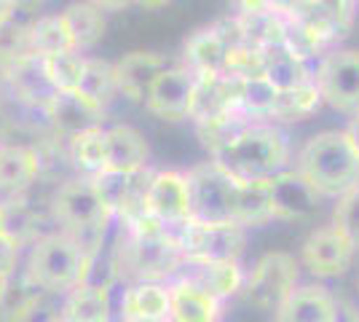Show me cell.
<instances>
[{
    "instance_id": "1",
    "label": "cell",
    "mask_w": 359,
    "mask_h": 322,
    "mask_svg": "<svg viewBox=\"0 0 359 322\" xmlns=\"http://www.w3.org/2000/svg\"><path fill=\"white\" fill-rule=\"evenodd\" d=\"M295 172L322 199H338L359 183V140L351 129L316 132L300 145Z\"/></svg>"
},
{
    "instance_id": "2",
    "label": "cell",
    "mask_w": 359,
    "mask_h": 322,
    "mask_svg": "<svg viewBox=\"0 0 359 322\" xmlns=\"http://www.w3.org/2000/svg\"><path fill=\"white\" fill-rule=\"evenodd\" d=\"M212 159L239 180H263L285 172L290 164V140L269 121H252L236 137L210 151Z\"/></svg>"
},
{
    "instance_id": "3",
    "label": "cell",
    "mask_w": 359,
    "mask_h": 322,
    "mask_svg": "<svg viewBox=\"0 0 359 322\" xmlns=\"http://www.w3.org/2000/svg\"><path fill=\"white\" fill-rule=\"evenodd\" d=\"M94 258L78 245L73 234L51 231L30 245L25 276L43 293H67L86 282Z\"/></svg>"
},
{
    "instance_id": "4",
    "label": "cell",
    "mask_w": 359,
    "mask_h": 322,
    "mask_svg": "<svg viewBox=\"0 0 359 322\" xmlns=\"http://www.w3.org/2000/svg\"><path fill=\"white\" fill-rule=\"evenodd\" d=\"M182 266L175 229H166L158 220L140 213L132 220L129 239L121 247V261L116 269H129L135 282H161L166 276H175Z\"/></svg>"
},
{
    "instance_id": "5",
    "label": "cell",
    "mask_w": 359,
    "mask_h": 322,
    "mask_svg": "<svg viewBox=\"0 0 359 322\" xmlns=\"http://www.w3.org/2000/svg\"><path fill=\"white\" fill-rule=\"evenodd\" d=\"M191 191V220L198 223H236V185L233 177L215 159L201 161L185 172Z\"/></svg>"
},
{
    "instance_id": "6",
    "label": "cell",
    "mask_w": 359,
    "mask_h": 322,
    "mask_svg": "<svg viewBox=\"0 0 359 322\" xmlns=\"http://www.w3.org/2000/svg\"><path fill=\"white\" fill-rule=\"evenodd\" d=\"M51 213L57 217V223H62L65 231L73 236L94 229H105L116 217L107 210V204L102 201L91 177L65 180L51 199Z\"/></svg>"
},
{
    "instance_id": "7",
    "label": "cell",
    "mask_w": 359,
    "mask_h": 322,
    "mask_svg": "<svg viewBox=\"0 0 359 322\" xmlns=\"http://www.w3.org/2000/svg\"><path fill=\"white\" fill-rule=\"evenodd\" d=\"M182 261H239L247 247V229L239 223L188 220L175 229Z\"/></svg>"
},
{
    "instance_id": "8",
    "label": "cell",
    "mask_w": 359,
    "mask_h": 322,
    "mask_svg": "<svg viewBox=\"0 0 359 322\" xmlns=\"http://www.w3.org/2000/svg\"><path fill=\"white\" fill-rule=\"evenodd\" d=\"M298 285V261L290 253H266L247 274L244 293L250 304L266 311H279L287 295Z\"/></svg>"
},
{
    "instance_id": "9",
    "label": "cell",
    "mask_w": 359,
    "mask_h": 322,
    "mask_svg": "<svg viewBox=\"0 0 359 322\" xmlns=\"http://www.w3.org/2000/svg\"><path fill=\"white\" fill-rule=\"evenodd\" d=\"M314 81L330 107L354 113L359 107V48L325 51L314 70Z\"/></svg>"
},
{
    "instance_id": "10",
    "label": "cell",
    "mask_w": 359,
    "mask_h": 322,
    "mask_svg": "<svg viewBox=\"0 0 359 322\" xmlns=\"http://www.w3.org/2000/svg\"><path fill=\"white\" fill-rule=\"evenodd\" d=\"M140 213L158 220L166 229H180L182 223H188L191 220L188 177L182 172H175V169L156 172L142 191Z\"/></svg>"
},
{
    "instance_id": "11",
    "label": "cell",
    "mask_w": 359,
    "mask_h": 322,
    "mask_svg": "<svg viewBox=\"0 0 359 322\" xmlns=\"http://www.w3.org/2000/svg\"><path fill=\"white\" fill-rule=\"evenodd\" d=\"M196 81H198V76L194 70H188L182 62L169 65L150 83L142 105L150 116H156L161 121H185V119H191Z\"/></svg>"
},
{
    "instance_id": "12",
    "label": "cell",
    "mask_w": 359,
    "mask_h": 322,
    "mask_svg": "<svg viewBox=\"0 0 359 322\" xmlns=\"http://www.w3.org/2000/svg\"><path fill=\"white\" fill-rule=\"evenodd\" d=\"M357 255V247L338 226H322L309 234V239L300 247L303 266L319 279H335L344 276Z\"/></svg>"
},
{
    "instance_id": "13",
    "label": "cell",
    "mask_w": 359,
    "mask_h": 322,
    "mask_svg": "<svg viewBox=\"0 0 359 322\" xmlns=\"http://www.w3.org/2000/svg\"><path fill=\"white\" fill-rule=\"evenodd\" d=\"M3 81L19 105L35 107L41 113H46V105L57 94L51 78L46 73L43 57H35V54H27V57L16 60L14 65L3 67Z\"/></svg>"
},
{
    "instance_id": "14",
    "label": "cell",
    "mask_w": 359,
    "mask_h": 322,
    "mask_svg": "<svg viewBox=\"0 0 359 322\" xmlns=\"http://www.w3.org/2000/svg\"><path fill=\"white\" fill-rule=\"evenodd\" d=\"M322 196L300 177L298 172L285 169L271 177V215L273 220H303L319 210Z\"/></svg>"
},
{
    "instance_id": "15",
    "label": "cell",
    "mask_w": 359,
    "mask_h": 322,
    "mask_svg": "<svg viewBox=\"0 0 359 322\" xmlns=\"http://www.w3.org/2000/svg\"><path fill=\"white\" fill-rule=\"evenodd\" d=\"M150 145L145 135L129 123H113L105 135V169L102 172H123L140 175L148 167Z\"/></svg>"
},
{
    "instance_id": "16",
    "label": "cell",
    "mask_w": 359,
    "mask_h": 322,
    "mask_svg": "<svg viewBox=\"0 0 359 322\" xmlns=\"http://www.w3.org/2000/svg\"><path fill=\"white\" fill-rule=\"evenodd\" d=\"M175 276L194 282L201 290L217 295L220 301L239 295L247 282L239 261H182Z\"/></svg>"
},
{
    "instance_id": "17",
    "label": "cell",
    "mask_w": 359,
    "mask_h": 322,
    "mask_svg": "<svg viewBox=\"0 0 359 322\" xmlns=\"http://www.w3.org/2000/svg\"><path fill=\"white\" fill-rule=\"evenodd\" d=\"M169 67V60L158 51H132L126 57H121L113 65L116 73V83H118V94L126 97L129 102H145L150 83L156 76Z\"/></svg>"
},
{
    "instance_id": "18",
    "label": "cell",
    "mask_w": 359,
    "mask_h": 322,
    "mask_svg": "<svg viewBox=\"0 0 359 322\" xmlns=\"http://www.w3.org/2000/svg\"><path fill=\"white\" fill-rule=\"evenodd\" d=\"M223 301L198 285L175 276L169 282V322H220Z\"/></svg>"
},
{
    "instance_id": "19",
    "label": "cell",
    "mask_w": 359,
    "mask_h": 322,
    "mask_svg": "<svg viewBox=\"0 0 359 322\" xmlns=\"http://www.w3.org/2000/svg\"><path fill=\"white\" fill-rule=\"evenodd\" d=\"M46 119L60 135L73 137L89 126L102 123L105 110L89 102L81 92H57L51 97V102L46 105Z\"/></svg>"
},
{
    "instance_id": "20",
    "label": "cell",
    "mask_w": 359,
    "mask_h": 322,
    "mask_svg": "<svg viewBox=\"0 0 359 322\" xmlns=\"http://www.w3.org/2000/svg\"><path fill=\"white\" fill-rule=\"evenodd\" d=\"M292 16L303 19L316 32H322L330 43H335L346 38L354 27L357 0H306L298 14Z\"/></svg>"
},
{
    "instance_id": "21",
    "label": "cell",
    "mask_w": 359,
    "mask_h": 322,
    "mask_svg": "<svg viewBox=\"0 0 359 322\" xmlns=\"http://www.w3.org/2000/svg\"><path fill=\"white\" fill-rule=\"evenodd\" d=\"M57 314L65 322H110L113 317L110 285H102V282L75 285L73 290L65 293V301Z\"/></svg>"
},
{
    "instance_id": "22",
    "label": "cell",
    "mask_w": 359,
    "mask_h": 322,
    "mask_svg": "<svg viewBox=\"0 0 359 322\" xmlns=\"http://www.w3.org/2000/svg\"><path fill=\"white\" fill-rule=\"evenodd\" d=\"M279 322H338V304L322 285H300L276 311Z\"/></svg>"
},
{
    "instance_id": "23",
    "label": "cell",
    "mask_w": 359,
    "mask_h": 322,
    "mask_svg": "<svg viewBox=\"0 0 359 322\" xmlns=\"http://www.w3.org/2000/svg\"><path fill=\"white\" fill-rule=\"evenodd\" d=\"M228 43L215 25L196 30L185 46H182V65L194 70L196 76H225V60H228Z\"/></svg>"
},
{
    "instance_id": "24",
    "label": "cell",
    "mask_w": 359,
    "mask_h": 322,
    "mask_svg": "<svg viewBox=\"0 0 359 322\" xmlns=\"http://www.w3.org/2000/svg\"><path fill=\"white\" fill-rule=\"evenodd\" d=\"M121 314L126 322H169V285L135 282L121 295Z\"/></svg>"
},
{
    "instance_id": "25",
    "label": "cell",
    "mask_w": 359,
    "mask_h": 322,
    "mask_svg": "<svg viewBox=\"0 0 359 322\" xmlns=\"http://www.w3.org/2000/svg\"><path fill=\"white\" fill-rule=\"evenodd\" d=\"M41 154L27 145H0V194L19 196L41 175Z\"/></svg>"
},
{
    "instance_id": "26",
    "label": "cell",
    "mask_w": 359,
    "mask_h": 322,
    "mask_svg": "<svg viewBox=\"0 0 359 322\" xmlns=\"http://www.w3.org/2000/svg\"><path fill=\"white\" fill-rule=\"evenodd\" d=\"M43 301V290L25 274L0 279V322H30Z\"/></svg>"
},
{
    "instance_id": "27",
    "label": "cell",
    "mask_w": 359,
    "mask_h": 322,
    "mask_svg": "<svg viewBox=\"0 0 359 322\" xmlns=\"http://www.w3.org/2000/svg\"><path fill=\"white\" fill-rule=\"evenodd\" d=\"M60 14L65 19V25H67V32H70V41H73L75 51H89V48H94L102 41V35L107 30L105 11L97 8L94 3L75 0Z\"/></svg>"
},
{
    "instance_id": "28",
    "label": "cell",
    "mask_w": 359,
    "mask_h": 322,
    "mask_svg": "<svg viewBox=\"0 0 359 322\" xmlns=\"http://www.w3.org/2000/svg\"><path fill=\"white\" fill-rule=\"evenodd\" d=\"M105 135L107 129L102 123H97L67 137V156L83 177H94L105 169Z\"/></svg>"
},
{
    "instance_id": "29",
    "label": "cell",
    "mask_w": 359,
    "mask_h": 322,
    "mask_svg": "<svg viewBox=\"0 0 359 322\" xmlns=\"http://www.w3.org/2000/svg\"><path fill=\"white\" fill-rule=\"evenodd\" d=\"M269 220H273V215H271V177L239 180V185H236V223L250 229V226H263Z\"/></svg>"
},
{
    "instance_id": "30",
    "label": "cell",
    "mask_w": 359,
    "mask_h": 322,
    "mask_svg": "<svg viewBox=\"0 0 359 322\" xmlns=\"http://www.w3.org/2000/svg\"><path fill=\"white\" fill-rule=\"evenodd\" d=\"M263 76L269 78L279 92H287V89H295V86L314 81V70L309 67V62L298 60L285 46H271L266 48V70H263Z\"/></svg>"
},
{
    "instance_id": "31",
    "label": "cell",
    "mask_w": 359,
    "mask_h": 322,
    "mask_svg": "<svg viewBox=\"0 0 359 322\" xmlns=\"http://www.w3.org/2000/svg\"><path fill=\"white\" fill-rule=\"evenodd\" d=\"M233 16L239 22L244 43H252V46H260V48L282 46L287 16L276 14L271 8H263V11H236Z\"/></svg>"
},
{
    "instance_id": "32",
    "label": "cell",
    "mask_w": 359,
    "mask_h": 322,
    "mask_svg": "<svg viewBox=\"0 0 359 322\" xmlns=\"http://www.w3.org/2000/svg\"><path fill=\"white\" fill-rule=\"evenodd\" d=\"M75 92H81L89 102L107 110L110 102L118 97V83H116L113 65L105 60H100V57H86L83 76H81V83H78Z\"/></svg>"
},
{
    "instance_id": "33",
    "label": "cell",
    "mask_w": 359,
    "mask_h": 322,
    "mask_svg": "<svg viewBox=\"0 0 359 322\" xmlns=\"http://www.w3.org/2000/svg\"><path fill=\"white\" fill-rule=\"evenodd\" d=\"M322 102H325V100H322V92H319L316 81H309V83H303V86L279 92L271 119H273V121H287V123L306 121V119H311L316 110L322 107Z\"/></svg>"
},
{
    "instance_id": "34",
    "label": "cell",
    "mask_w": 359,
    "mask_h": 322,
    "mask_svg": "<svg viewBox=\"0 0 359 322\" xmlns=\"http://www.w3.org/2000/svg\"><path fill=\"white\" fill-rule=\"evenodd\" d=\"M70 48L73 41L62 14H43L30 22V51L35 57H51Z\"/></svg>"
},
{
    "instance_id": "35",
    "label": "cell",
    "mask_w": 359,
    "mask_h": 322,
    "mask_svg": "<svg viewBox=\"0 0 359 322\" xmlns=\"http://www.w3.org/2000/svg\"><path fill=\"white\" fill-rule=\"evenodd\" d=\"M279 89L271 83L266 76L239 78V92H236V105L244 110L247 116H252L257 121H266L273 113Z\"/></svg>"
},
{
    "instance_id": "36",
    "label": "cell",
    "mask_w": 359,
    "mask_h": 322,
    "mask_svg": "<svg viewBox=\"0 0 359 322\" xmlns=\"http://www.w3.org/2000/svg\"><path fill=\"white\" fill-rule=\"evenodd\" d=\"M282 46H285L290 54H295L298 60L311 62V60H316V57L322 60V54H325V48L330 46V41L322 35V32H316L311 25H306L303 19H298V16H287Z\"/></svg>"
},
{
    "instance_id": "37",
    "label": "cell",
    "mask_w": 359,
    "mask_h": 322,
    "mask_svg": "<svg viewBox=\"0 0 359 322\" xmlns=\"http://www.w3.org/2000/svg\"><path fill=\"white\" fill-rule=\"evenodd\" d=\"M43 65L57 92H75L78 83H81V76H83L86 57H83V51L70 48V51H60V54L43 57Z\"/></svg>"
},
{
    "instance_id": "38",
    "label": "cell",
    "mask_w": 359,
    "mask_h": 322,
    "mask_svg": "<svg viewBox=\"0 0 359 322\" xmlns=\"http://www.w3.org/2000/svg\"><path fill=\"white\" fill-rule=\"evenodd\" d=\"M32 54L30 51V22L22 19H3L0 22V70L14 65L16 60Z\"/></svg>"
},
{
    "instance_id": "39",
    "label": "cell",
    "mask_w": 359,
    "mask_h": 322,
    "mask_svg": "<svg viewBox=\"0 0 359 322\" xmlns=\"http://www.w3.org/2000/svg\"><path fill=\"white\" fill-rule=\"evenodd\" d=\"M0 210H3V234L6 236H11L19 245H25L27 239L32 242L38 239L35 236V215L25 201L11 196L8 201H0Z\"/></svg>"
},
{
    "instance_id": "40",
    "label": "cell",
    "mask_w": 359,
    "mask_h": 322,
    "mask_svg": "<svg viewBox=\"0 0 359 322\" xmlns=\"http://www.w3.org/2000/svg\"><path fill=\"white\" fill-rule=\"evenodd\" d=\"M137 175H123V172H100L91 180L97 185L100 196L107 204V210L113 215H121L129 204V194H132V183Z\"/></svg>"
},
{
    "instance_id": "41",
    "label": "cell",
    "mask_w": 359,
    "mask_h": 322,
    "mask_svg": "<svg viewBox=\"0 0 359 322\" xmlns=\"http://www.w3.org/2000/svg\"><path fill=\"white\" fill-rule=\"evenodd\" d=\"M263 70H266V48L244 43V41L228 48L225 76L252 78V76H263Z\"/></svg>"
},
{
    "instance_id": "42",
    "label": "cell",
    "mask_w": 359,
    "mask_h": 322,
    "mask_svg": "<svg viewBox=\"0 0 359 322\" xmlns=\"http://www.w3.org/2000/svg\"><path fill=\"white\" fill-rule=\"evenodd\" d=\"M338 204L332 210V226L344 231L351 239V245L359 250V183L348 188L344 196H338Z\"/></svg>"
},
{
    "instance_id": "43",
    "label": "cell",
    "mask_w": 359,
    "mask_h": 322,
    "mask_svg": "<svg viewBox=\"0 0 359 322\" xmlns=\"http://www.w3.org/2000/svg\"><path fill=\"white\" fill-rule=\"evenodd\" d=\"M19 253H22V245L14 242L11 236H0V279L16 271V263H19Z\"/></svg>"
},
{
    "instance_id": "44",
    "label": "cell",
    "mask_w": 359,
    "mask_h": 322,
    "mask_svg": "<svg viewBox=\"0 0 359 322\" xmlns=\"http://www.w3.org/2000/svg\"><path fill=\"white\" fill-rule=\"evenodd\" d=\"M266 3H269L271 11H276V14H282V16H292V14H298L300 6H303L306 0H266Z\"/></svg>"
},
{
    "instance_id": "45",
    "label": "cell",
    "mask_w": 359,
    "mask_h": 322,
    "mask_svg": "<svg viewBox=\"0 0 359 322\" xmlns=\"http://www.w3.org/2000/svg\"><path fill=\"white\" fill-rule=\"evenodd\" d=\"M89 3H94L102 11H123V8H129L137 0H89Z\"/></svg>"
},
{
    "instance_id": "46",
    "label": "cell",
    "mask_w": 359,
    "mask_h": 322,
    "mask_svg": "<svg viewBox=\"0 0 359 322\" xmlns=\"http://www.w3.org/2000/svg\"><path fill=\"white\" fill-rule=\"evenodd\" d=\"M269 8L266 0H236V11H263Z\"/></svg>"
},
{
    "instance_id": "47",
    "label": "cell",
    "mask_w": 359,
    "mask_h": 322,
    "mask_svg": "<svg viewBox=\"0 0 359 322\" xmlns=\"http://www.w3.org/2000/svg\"><path fill=\"white\" fill-rule=\"evenodd\" d=\"M48 0H14V6H16V11H38V8H43Z\"/></svg>"
},
{
    "instance_id": "48",
    "label": "cell",
    "mask_w": 359,
    "mask_h": 322,
    "mask_svg": "<svg viewBox=\"0 0 359 322\" xmlns=\"http://www.w3.org/2000/svg\"><path fill=\"white\" fill-rule=\"evenodd\" d=\"M11 16H16L14 0H0V22L3 19H11Z\"/></svg>"
},
{
    "instance_id": "49",
    "label": "cell",
    "mask_w": 359,
    "mask_h": 322,
    "mask_svg": "<svg viewBox=\"0 0 359 322\" xmlns=\"http://www.w3.org/2000/svg\"><path fill=\"white\" fill-rule=\"evenodd\" d=\"M166 3H172V0H137V6H142V8H148V11H156V8H164Z\"/></svg>"
},
{
    "instance_id": "50",
    "label": "cell",
    "mask_w": 359,
    "mask_h": 322,
    "mask_svg": "<svg viewBox=\"0 0 359 322\" xmlns=\"http://www.w3.org/2000/svg\"><path fill=\"white\" fill-rule=\"evenodd\" d=\"M348 129H351V132H354V137L359 140V107L354 110V121H351V126H348Z\"/></svg>"
},
{
    "instance_id": "51",
    "label": "cell",
    "mask_w": 359,
    "mask_h": 322,
    "mask_svg": "<svg viewBox=\"0 0 359 322\" xmlns=\"http://www.w3.org/2000/svg\"><path fill=\"white\" fill-rule=\"evenodd\" d=\"M41 322H65V320H62L60 314H54V317H46V320H41Z\"/></svg>"
},
{
    "instance_id": "52",
    "label": "cell",
    "mask_w": 359,
    "mask_h": 322,
    "mask_svg": "<svg viewBox=\"0 0 359 322\" xmlns=\"http://www.w3.org/2000/svg\"><path fill=\"white\" fill-rule=\"evenodd\" d=\"M0 236H3V210H0Z\"/></svg>"
},
{
    "instance_id": "53",
    "label": "cell",
    "mask_w": 359,
    "mask_h": 322,
    "mask_svg": "<svg viewBox=\"0 0 359 322\" xmlns=\"http://www.w3.org/2000/svg\"><path fill=\"white\" fill-rule=\"evenodd\" d=\"M357 290H359V279H357Z\"/></svg>"
},
{
    "instance_id": "54",
    "label": "cell",
    "mask_w": 359,
    "mask_h": 322,
    "mask_svg": "<svg viewBox=\"0 0 359 322\" xmlns=\"http://www.w3.org/2000/svg\"><path fill=\"white\" fill-rule=\"evenodd\" d=\"M357 6H359V0H357Z\"/></svg>"
}]
</instances>
